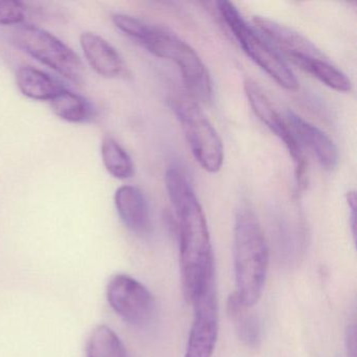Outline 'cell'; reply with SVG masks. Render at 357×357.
<instances>
[{"instance_id": "cell-15", "label": "cell", "mask_w": 357, "mask_h": 357, "mask_svg": "<svg viewBox=\"0 0 357 357\" xmlns=\"http://www.w3.org/2000/svg\"><path fill=\"white\" fill-rule=\"evenodd\" d=\"M250 309L242 305L234 294L227 301V312L234 321L240 342L248 348H256L262 338V328L258 317Z\"/></svg>"}, {"instance_id": "cell-2", "label": "cell", "mask_w": 357, "mask_h": 357, "mask_svg": "<svg viewBox=\"0 0 357 357\" xmlns=\"http://www.w3.org/2000/svg\"><path fill=\"white\" fill-rule=\"evenodd\" d=\"M268 262V245L260 221L244 206L238 211L234 227V294L248 308L255 306L262 296Z\"/></svg>"}, {"instance_id": "cell-8", "label": "cell", "mask_w": 357, "mask_h": 357, "mask_svg": "<svg viewBox=\"0 0 357 357\" xmlns=\"http://www.w3.org/2000/svg\"><path fill=\"white\" fill-rule=\"evenodd\" d=\"M244 91L255 114L273 135H277L283 142L296 166V183L298 187H303L306 181V160L303 154L302 147L294 137L287 121L282 118L280 112L275 109L258 83L248 79L244 83Z\"/></svg>"}, {"instance_id": "cell-5", "label": "cell", "mask_w": 357, "mask_h": 357, "mask_svg": "<svg viewBox=\"0 0 357 357\" xmlns=\"http://www.w3.org/2000/svg\"><path fill=\"white\" fill-rule=\"evenodd\" d=\"M172 107L196 162L206 172H218L225 160L222 141L199 104L178 97L173 100Z\"/></svg>"}, {"instance_id": "cell-19", "label": "cell", "mask_w": 357, "mask_h": 357, "mask_svg": "<svg viewBox=\"0 0 357 357\" xmlns=\"http://www.w3.org/2000/svg\"><path fill=\"white\" fill-rule=\"evenodd\" d=\"M101 154L106 170L114 178L128 179L135 175L132 158L116 139L110 137H104Z\"/></svg>"}, {"instance_id": "cell-17", "label": "cell", "mask_w": 357, "mask_h": 357, "mask_svg": "<svg viewBox=\"0 0 357 357\" xmlns=\"http://www.w3.org/2000/svg\"><path fill=\"white\" fill-rule=\"evenodd\" d=\"M54 114L68 123H84L93 114V106L82 96L68 91H61L50 101Z\"/></svg>"}, {"instance_id": "cell-11", "label": "cell", "mask_w": 357, "mask_h": 357, "mask_svg": "<svg viewBox=\"0 0 357 357\" xmlns=\"http://www.w3.org/2000/svg\"><path fill=\"white\" fill-rule=\"evenodd\" d=\"M285 119L301 147L308 148L325 170L332 171L337 167V148L325 132L291 110H288Z\"/></svg>"}, {"instance_id": "cell-21", "label": "cell", "mask_w": 357, "mask_h": 357, "mask_svg": "<svg viewBox=\"0 0 357 357\" xmlns=\"http://www.w3.org/2000/svg\"><path fill=\"white\" fill-rule=\"evenodd\" d=\"M347 204L351 212V229H352L353 238H356V194L354 191L348 192L346 195Z\"/></svg>"}, {"instance_id": "cell-16", "label": "cell", "mask_w": 357, "mask_h": 357, "mask_svg": "<svg viewBox=\"0 0 357 357\" xmlns=\"http://www.w3.org/2000/svg\"><path fill=\"white\" fill-rule=\"evenodd\" d=\"M294 64L338 93H349L352 89V83L347 75L333 66L324 55L304 58L294 62Z\"/></svg>"}, {"instance_id": "cell-4", "label": "cell", "mask_w": 357, "mask_h": 357, "mask_svg": "<svg viewBox=\"0 0 357 357\" xmlns=\"http://www.w3.org/2000/svg\"><path fill=\"white\" fill-rule=\"evenodd\" d=\"M217 6L221 18L244 53L280 86L287 91H296L298 89V79L277 50L256 28L248 24L234 3L219 1Z\"/></svg>"}, {"instance_id": "cell-9", "label": "cell", "mask_w": 357, "mask_h": 357, "mask_svg": "<svg viewBox=\"0 0 357 357\" xmlns=\"http://www.w3.org/2000/svg\"><path fill=\"white\" fill-rule=\"evenodd\" d=\"M194 319L185 357H212L219 332L218 303L215 285L194 301Z\"/></svg>"}, {"instance_id": "cell-1", "label": "cell", "mask_w": 357, "mask_h": 357, "mask_svg": "<svg viewBox=\"0 0 357 357\" xmlns=\"http://www.w3.org/2000/svg\"><path fill=\"white\" fill-rule=\"evenodd\" d=\"M167 191L177 216L181 288L190 304L215 285L214 252L208 221L187 173L181 167L168 169Z\"/></svg>"}, {"instance_id": "cell-18", "label": "cell", "mask_w": 357, "mask_h": 357, "mask_svg": "<svg viewBox=\"0 0 357 357\" xmlns=\"http://www.w3.org/2000/svg\"><path fill=\"white\" fill-rule=\"evenodd\" d=\"M87 357H128L126 348L116 332L106 325L91 331L86 344Z\"/></svg>"}, {"instance_id": "cell-10", "label": "cell", "mask_w": 357, "mask_h": 357, "mask_svg": "<svg viewBox=\"0 0 357 357\" xmlns=\"http://www.w3.org/2000/svg\"><path fill=\"white\" fill-rule=\"evenodd\" d=\"M252 22L265 39L275 49L285 54L292 63L302 58L323 56L319 50L304 36L283 24H278L275 20L262 16H255Z\"/></svg>"}, {"instance_id": "cell-3", "label": "cell", "mask_w": 357, "mask_h": 357, "mask_svg": "<svg viewBox=\"0 0 357 357\" xmlns=\"http://www.w3.org/2000/svg\"><path fill=\"white\" fill-rule=\"evenodd\" d=\"M137 43L156 57L174 62L192 99L200 103H210L213 97L212 80L206 64L191 45L173 33L150 24Z\"/></svg>"}, {"instance_id": "cell-12", "label": "cell", "mask_w": 357, "mask_h": 357, "mask_svg": "<svg viewBox=\"0 0 357 357\" xmlns=\"http://www.w3.org/2000/svg\"><path fill=\"white\" fill-rule=\"evenodd\" d=\"M114 204L125 227L144 237L151 231V215L145 194L133 185H122L114 194Z\"/></svg>"}, {"instance_id": "cell-7", "label": "cell", "mask_w": 357, "mask_h": 357, "mask_svg": "<svg viewBox=\"0 0 357 357\" xmlns=\"http://www.w3.org/2000/svg\"><path fill=\"white\" fill-rule=\"evenodd\" d=\"M112 308L133 327H146L155 313V300L141 282L124 273L114 275L106 288Z\"/></svg>"}, {"instance_id": "cell-13", "label": "cell", "mask_w": 357, "mask_h": 357, "mask_svg": "<svg viewBox=\"0 0 357 357\" xmlns=\"http://www.w3.org/2000/svg\"><path fill=\"white\" fill-rule=\"evenodd\" d=\"M80 45L89 66L104 78H116L124 73L122 57L107 40L93 32L81 35Z\"/></svg>"}, {"instance_id": "cell-14", "label": "cell", "mask_w": 357, "mask_h": 357, "mask_svg": "<svg viewBox=\"0 0 357 357\" xmlns=\"http://www.w3.org/2000/svg\"><path fill=\"white\" fill-rule=\"evenodd\" d=\"M16 84L24 97L36 101H51L66 89L59 80L32 66H24L17 70Z\"/></svg>"}, {"instance_id": "cell-6", "label": "cell", "mask_w": 357, "mask_h": 357, "mask_svg": "<svg viewBox=\"0 0 357 357\" xmlns=\"http://www.w3.org/2000/svg\"><path fill=\"white\" fill-rule=\"evenodd\" d=\"M12 40L16 47L64 78L76 84L82 83L84 66L80 58L51 33L32 24H24L14 30Z\"/></svg>"}, {"instance_id": "cell-20", "label": "cell", "mask_w": 357, "mask_h": 357, "mask_svg": "<svg viewBox=\"0 0 357 357\" xmlns=\"http://www.w3.org/2000/svg\"><path fill=\"white\" fill-rule=\"evenodd\" d=\"M26 18V8L20 1L0 0V24H20Z\"/></svg>"}]
</instances>
